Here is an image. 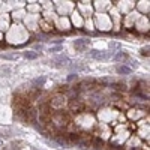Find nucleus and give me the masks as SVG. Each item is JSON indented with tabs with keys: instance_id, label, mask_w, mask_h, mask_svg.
Segmentation results:
<instances>
[{
	"instance_id": "obj_1",
	"label": "nucleus",
	"mask_w": 150,
	"mask_h": 150,
	"mask_svg": "<svg viewBox=\"0 0 150 150\" xmlns=\"http://www.w3.org/2000/svg\"><path fill=\"white\" fill-rule=\"evenodd\" d=\"M90 56L93 59H96V60H108V59L114 57V53L113 51H96V50H93L92 53H90Z\"/></svg>"
},
{
	"instance_id": "obj_2",
	"label": "nucleus",
	"mask_w": 150,
	"mask_h": 150,
	"mask_svg": "<svg viewBox=\"0 0 150 150\" xmlns=\"http://www.w3.org/2000/svg\"><path fill=\"white\" fill-rule=\"evenodd\" d=\"M53 63L57 65V66H68V65L71 63V60H69V57H66V56H56L53 59Z\"/></svg>"
},
{
	"instance_id": "obj_3",
	"label": "nucleus",
	"mask_w": 150,
	"mask_h": 150,
	"mask_svg": "<svg viewBox=\"0 0 150 150\" xmlns=\"http://www.w3.org/2000/svg\"><path fill=\"white\" fill-rule=\"evenodd\" d=\"M90 44V39H77V41L74 42V47L77 48V50H80V51H83V50H86L87 48V45Z\"/></svg>"
},
{
	"instance_id": "obj_4",
	"label": "nucleus",
	"mask_w": 150,
	"mask_h": 150,
	"mask_svg": "<svg viewBox=\"0 0 150 150\" xmlns=\"http://www.w3.org/2000/svg\"><path fill=\"white\" fill-rule=\"evenodd\" d=\"M116 71H117V74H120V75H129L132 72V68L126 66V65H120V66L116 68Z\"/></svg>"
},
{
	"instance_id": "obj_5",
	"label": "nucleus",
	"mask_w": 150,
	"mask_h": 150,
	"mask_svg": "<svg viewBox=\"0 0 150 150\" xmlns=\"http://www.w3.org/2000/svg\"><path fill=\"white\" fill-rule=\"evenodd\" d=\"M126 59H128V54H126V53H123V51H119V53L114 56V60H117V62L126 60Z\"/></svg>"
},
{
	"instance_id": "obj_6",
	"label": "nucleus",
	"mask_w": 150,
	"mask_h": 150,
	"mask_svg": "<svg viewBox=\"0 0 150 150\" xmlns=\"http://www.w3.org/2000/svg\"><path fill=\"white\" fill-rule=\"evenodd\" d=\"M24 57L26 59H30V60H35V59H38V53H35V51H26Z\"/></svg>"
},
{
	"instance_id": "obj_7",
	"label": "nucleus",
	"mask_w": 150,
	"mask_h": 150,
	"mask_svg": "<svg viewBox=\"0 0 150 150\" xmlns=\"http://www.w3.org/2000/svg\"><path fill=\"white\" fill-rule=\"evenodd\" d=\"M44 83H45V78H44V77H42V78H36V80L33 81L35 86H42Z\"/></svg>"
},
{
	"instance_id": "obj_8",
	"label": "nucleus",
	"mask_w": 150,
	"mask_h": 150,
	"mask_svg": "<svg viewBox=\"0 0 150 150\" xmlns=\"http://www.w3.org/2000/svg\"><path fill=\"white\" fill-rule=\"evenodd\" d=\"M50 51H53V53H59V51H62V47H54V48H51Z\"/></svg>"
},
{
	"instance_id": "obj_9",
	"label": "nucleus",
	"mask_w": 150,
	"mask_h": 150,
	"mask_svg": "<svg viewBox=\"0 0 150 150\" xmlns=\"http://www.w3.org/2000/svg\"><path fill=\"white\" fill-rule=\"evenodd\" d=\"M141 53L144 54V56H149V48H143V50H141Z\"/></svg>"
},
{
	"instance_id": "obj_10",
	"label": "nucleus",
	"mask_w": 150,
	"mask_h": 150,
	"mask_svg": "<svg viewBox=\"0 0 150 150\" xmlns=\"http://www.w3.org/2000/svg\"><path fill=\"white\" fill-rule=\"evenodd\" d=\"M35 50H42V45H41V44H38V45H35Z\"/></svg>"
},
{
	"instance_id": "obj_11",
	"label": "nucleus",
	"mask_w": 150,
	"mask_h": 150,
	"mask_svg": "<svg viewBox=\"0 0 150 150\" xmlns=\"http://www.w3.org/2000/svg\"><path fill=\"white\" fill-rule=\"evenodd\" d=\"M74 78H77V75H74V74H71V75L68 77V80H74Z\"/></svg>"
},
{
	"instance_id": "obj_12",
	"label": "nucleus",
	"mask_w": 150,
	"mask_h": 150,
	"mask_svg": "<svg viewBox=\"0 0 150 150\" xmlns=\"http://www.w3.org/2000/svg\"><path fill=\"white\" fill-rule=\"evenodd\" d=\"M32 150H38V149H32Z\"/></svg>"
}]
</instances>
